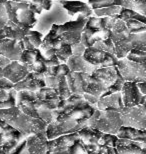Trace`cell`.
<instances>
[{
	"label": "cell",
	"instance_id": "52a82bcc",
	"mask_svg": "<svg viewBox=\"0 0 146 154\" xmlns=\"http://www.w3.org/2000/svg\"><path fill=\"white\" fill-rule=\"evenodd\" d=\"M87 17L79 14L76 18L69 20L63 24H53L51 26V30L61 38V40L66 44L73 45L80 42L81 39V32L84 27Z\"/></svg>",
	"mask_w": 146,
	"mask_h": 154
},
{
	"label": "cell",
	"instance_id": "7dc6e473",
	"mask_svg": "<svg viewBox=\"0 0 146 154\" xmlns=\"http://www.w3.org/2000/svg\"><path fill=\"white\" fill-rule=\"evenodd\" d=\"M13 83L9 81L8 79H6L5 77L0 80V89L1 90H9V89L13 88Z\"/></svg>",
	"mask_w": 146,
	"mask_h": 154
},
{
	"label": "cell",
	"instance_id": "1f68e13d",
	"mask_svg": "<svg viewBox=\"0 0 146 154\" xmlns=\"http://www.w3.org/2000/svg\"><path fill=\"white\" fill-rule=\"evenodd\" d=\"M115 18H118V19L122 20L124 22H126V21H128V20H137L146 24L145 15H142L134 10H131V9L122 8L121 11L119 12V14H117L115 16Z\"/></svg>",
	"mask_w": 146,
	"mask_h": 154
},
{
	"label": "cell",
	"instance_id": "9c48e42d",
	"mask_svg": "<svg viewBox=\"0 0 146 154\" xmlns=\"http://www.w3.org/2000/svg\"><path fill=\"white\" fill-rule=\"evenodd\" d=\"M115 56L117 59L124 58L132 49L146 51V31L140 33H130L128 36L114 42Z\"/></svg>",
	"mask_w": 146,
	"mask_h": 154
},
{
	"label": "cell",
	"instance_id": "816d5d0a",
	"mask_svg": "<svg viewBox=\"0 0 146 154\" xmlns=\"http://www.w3.org/2000/svg\"><path fill=\"white\" fill-rule=\"evenodd\" d=\"M137 86L141 93L143 95H146V82H138Z\"/></svg>",
	"mask_w": 146,
	"mask_h": 154
},
{
	"label": "cell",
	"instance_id": "5bb4252c",
	"mask_svg": "<svg viewBox=\"0 0 146 154\" xmlns=\"http://www.w3.org/2000/svg\"><path fill=\"white\" fill-rule=\"evenodd\" d=\"M121 101L125 108L143 105L146 101V95H143L139 90L137 83L125 81L120 90Z\"/></svg>",
	"mask_w": 146,
	"mask_h": 154
},
{
	"label": "cell",
	"instance_id": "7402d4cb",
	"mask_svg": "<svg viewBox=\"0 0 146 154\" xmlns=\"http://www.w3.org/2000/svg\"><path fill=\"white\" fill-rule=\"evenodd\" d=\"M2 72H3V76L6 79H8L10 82L13 83V84L21 81L29 73L25 66L22 65L19 61H15V60L11 61L7 66H5L2 69Z\"/></svg>",
	"mask_w": 146,
	"mask_h": 154
},
{
	"label": "cell",
	"instance_id": "7a4b0ae2",
	"mask_svg": "<svg viewBox=\"0 0 146 154\" xmlns=\"http://www.w3.org/2000/svg\"><path fill=\"white\" fill-rule=\"evenodd\" d=\"M97 109L89 104L82 95L71 94L67 99L60 100L56 109L52 110V121H74L86 127L88 119Z\"/></svg>",
	"mask_w": 146,
	"mask_h": 154
},
{
	"label": "cell",
	"instance_id": "30bf717a",
	"mask_svg": "<svg viewBox=\"0 0 146 154\" xmlns=\"http://www.w3.org/2000/svg\"><path fill=\"white\" fill-rule=\"evenodd\" d=\"M116 67L125 81L146 82V63H135L124 57L118 59Z\"/></svg>",
	"mask_w": 146,
	"mask_h": 154
},
{
	"label": "cell",
	"instance_id": "7c38bea8",
	"mask_svg": "<svg viewBox=\"0 0 146 154\" xmlns=\"http://www.w3.org/2000/svg\"><path fill=\"white\" fill-rule=\"evenodd\" d=\"M78 134L86 143H92L99 146H109L115 148L117 137L114 134L103 133V132L96 130V129L89 128L87 126L80 129Z\"/></svg>",
	"mask_w": 146,
	"mask_h": 154
},
{
	"label": "cell",
	"instance_id": "4dcf8cb0",
	"mask_svg": "<svg viewBox=\"0 0 146 154\" xmlns=\"http://www.w3.org/2000/svg\"><path fill=\"white\" fill-rule=\"evenodd\" d=\"M16 94L17 91L14 88H11L9 90L0 89V109L16 106Z\"/></svg>",
	"mask_w": 146,
	"mask_h": 154
},
{
	"label": "cell",
	"instance_id": "8d00e7d4",
	"mask_svg": "<svg viewBox=\"0 0 146 154\" xmlns=\"http://www.w3.org/2000/svg\"><path fill=\"white\" fill-rule=\"evenodd\" d=\"M122 7L120 6H109V7H103V8H97L93 9V14L96 17H115L117 14H119Z\"/></svg>",
	"mask_w": 146,
	"mask_h": 154
},
{
	"label": "cell",
	"instance_id": "bcb514c9",
	"mask_svg": "<svg viewBox=\"0 0 146 154\" xmlns=\"http://www.w3.org/2000/svg\"><path fill=\"white\" fill-rule=\"evenodd\" d=\"M8 21L7 13H6V9L4 4H0V29L3 28L6 22Z\"/></svg>",
	"mask_w": 146,
	"mask_h": 154
},
{
	"label": "cell",
	"instance_id": "11a10c76",
	"mask_svg": "<svg viewBox=\"0 0 146 154\" xmlns=\"http://www.w3.org/2000/svg\"><path fill=\"white\" fill-rule=\"evenodd\" d=\"M6 0H0V4H5Z\"/></svg>",
	"mask_w": 146,
	"mask_h": 154
},
{
	"label": "cell",
	"instance_id": "f1b7e54d",
	"mask_svg": "<svg viewBox=\"0 0 146 154\" xmlns=\"http://www.w3.org/2000/svg\"><path fill=\"white\" fill-rule=\"evenodd\" d=\"M43 37H44V35L39 31L34 29H29L26 32V34L23 36V38L21 39V41H22L24 49H27V50L39 49Z\"/></svg>",
	"mask_w": 146,
	"mask_h": 154
},
{
	"label": "cell",
	"instance_id": "6da1fadb",
	"mask_svg": "<svg viewBox=\"0 0 146 154\" xmlns=\"http://www.w3.org/2000/svg\"><path fill=\"white\" fill-rule=\"evenodd\" d=\"M45 154H117V152L113 147L86 143L78 132H73L46 141Z\"/></svg>",
	"mask_w": 146,
	"mask_h": 154
},
{
	"label": "cell",
	"instance_id": "603a6c76",
	"mask_svg": "<svg viewBox=\"0 0 146 154\" xmlns=\"http://www.w3.org/2000/svg\"><path fill=\"white\" fill-rule=\"evenodd\" d=\"M46 141L45 133L31 134L27 138L26 146L20 154H45Z\"/></svg>",
	"mask_w": 146,
	"mask_h": 154
},
{
	"label": "cell",
	"instance_id": "60d3db41",
	"mask_svg": "<svg viewBox=\"0 0 146 154\" xmlns=\"http://www.w3.org/2000/svg\"><path fill=\"white\" fill-rule=\"evenodd\" d=\"M125 58L135 63H146V51L132 49L127 53Z\"/></svg>",
	"mask_w": 146,
	"mask_h": 154
},
{
	"label": "cell",
	"instance_id": "8992f818",
	"mask_svg": "<svg viewBox=\"0 0 146 154\" xmlns=\"http://www.w3.org/2000/svg\"><path fill=\"white\" fill-rule=\"evenodd\" d=\"M4 6L9 21L22 28H35L37 15L30 9L28 3H19L8 0L5 2Z\"/></svg>",
	"mask_w": 146,
	"mask_h": 154
},
{
	"label": "cell",
	"instance_id": "2e32d148",
	"mask_svg": "<svg viewBox=\"0 0 146 154\" xmlns=\"http://www.w3.org/2000/svg\"><path fill=\"white\" fill-rule=\"evenodd\" d=\"M19 62L26 67L28 72H36L44 74L46 71V65L44 63V57L42 56L39 49L23 50L19 58Z\"/></svg>",
	"mask_w": 146,
	"mask_h": 154
},
{
	"label": "cell",
	"instance_id": "ba28073f",
	"mask_svg": "<svg viewBox=\"0 0 146 154\" xmlns=\"http://www.w3.org/2000/svg\"><path fill=\"white\" fill-rule=\"evenodd\" d=\"M69 20H72V18L61 7L57 0H54L50 10L46 11V13L42 14L40 18H37V24L34 29L44 35L45 33L47 34L53 24L60 25Z\"/></svg>",
	"mask_w": 146,
	"mask_h": 154
},
{
	"label": "cell",
	"instance_id": "f5cc1de1",
	"mask_svg": "<svg viewBox=\"0 0 146 154\" xmlns=\"http://www.w3.org/2000/svg\"><path fill=\"white\" fill-rule=\"evenodd\" d=\"M12 1H14V2H19V3H28V4H29L30 0H12Z\"/></svg>",
	"mask_w": 146,
	"mask_h": 154
},
{
	"label": "cell",
	"instance_id": "836d02e7",
	"mask_svg": "<svg viewBox=\"0 0 146 154\" xmlns=\"http://www.w3.org/2000/svg\"><path fill=\"white\" fill-rule=\"evenodd\" d=\"M109 20V17L104 16V17H96V16H90L87 17L85 25L90 29L93 30H102V29H107V22Z\"/></svg>",
	"mask_w": 146,
	"mask_h": 154
},
{
	"label": "cell",
	"instance_id": "e575fe53",
	"mask_svg": "<svg viewBox=\"0 0 146 154\" xmlns=\"http://www.w3.org/2000/svg\"><path fill=\"white\" fill-rule=\"evenodd\" d=\"M16 106L22 111L24 114L28 115L33 118H39L37 111L34 107V102L29 100H19L16 101Z\"/></svg>",
	"mask_w": 146,
	"mask_h": 154
},
{
	"label": "cell",
	"instance_id": "9f6ffc18",
	"mask_svg": "<svg viewBox=\"0 0 146 154\" xmlns=\"http://www.w3.org/2000/svg\"><path fill=\"white\" fill-rule=\"evenodd\" d=\"M6 1H8V0H6Z\"/></svg>",
	"mask_w": 146,
	"mask_h": 154
},
{
	"label": "cell",
	"instance_id": "cb8c5ba5",
	"mask_svg": "<svg viewBox=\"0 0 146 154\" xmlns=\"http://www.w3.org/2000/svg\"><path fill=\"white\" fill-rule=\"evenodd\" d=\"M91 75L98 80H100L107 88L117 79L118 75H119V71H118V68L116 66L98 67L91 73Z\"/></svg>",
	"mask_w": 146,
	"mask_h": 154
},
{
	"label": "cell",
	"instance_id": "d6a6232c",
	"mask_svg": "<svg viewBox=\"0 0 146 154\" xmlns=\"http://www.w3.org/2000/svg\"><path fill=\"white\" fill-rule=\"evenodd\" d=\"M53 5V0H30L29 7L36 15H41L43 11H49Z\"/></svg>",
	"mask_w": 146,
	"mask_h": 154
},
{
	"label": "cell",
	"instance_id": "681fc988",
	"mask_svg": "<svg viewBox=\"0 0 146 154\" xmlns=\"http://www.w3.org/2000/svg\"><path fill=\"white\" fill-rule=\"evenodd\" d=\"M82 96H83V98L85 99V101H87V102H88L89 104H91V105H93V106H95V107H96V103H97V101H98V97L93 96V95H90V94H88V93L82 94Z\"/></svg>",
	"mask_w": 146,
	"mask_h": 154
},
{
	"label": "cell",
	"instance_id": "d590c367",
	"mask_svg": "<svg viewBox=\"0 0 146 154\" xmlns=\"http://www.w3.org/2000/svg\"><path fill=\"white\" fill-rule=\"evenodd\" d=\"M57 77H58V84H57L56 91H57L59 99L60 100L67 99L72 93L70 92L69 87H68L66 76H57Z\"/></svg>",
	"mask_w": 146,
	"mask_h": 154
},
{
	"label": "cell",
	"instance_id": "e0dca14e",
	"mask_svg": "<svg viewBox=\"0 0 146 154\" xmlns=\"http://www.w3.org/2000/svg\"><path fill=\"white\" fill-rule=\"evenodd\" d=\"M82 128V126L79 125L78 123L70 121V120H66V121H51L46 126V139L51 140L58 136H61V135L78 132Z\"/></svg>",
	"mask_w": 146,
	"mask_h": 154
},
{
	"label": "cell",
	"instance_id": "ac0fdd59",
	"mask_svg": "<svg viewBox=\"0 0 146 154\" xmlns=\"http://www.w3.org/2000/svg\"><path fill=\"white\" fill-rule=\"evenodd\" d=\"M57 1L72 19H74V16L79 14L85 17L94 15L91 7L84 1H75V0H57Z\"/></svg>",
	"mask_w": 146,
	"mask_h": 154
},
{
	"label": "cell",
	"instance_id": "6f0895ef",
	"mask_svg": "<svg viewBox=\"0 0 146 154\" xmlns=\"http://www.w3.org/2000/svg\"><path fill=\"white\" fill-rule=\"evenodd\" d=\"M0 55H1V54H0Z\"/></svg>",
	"mask_w": 146,
	"mask_h": 154
},
{
	"label": "cell",
	"instance_id": "f6af8a7d",
	"mask_svg": "<svg viewBox=\"0 0 146 154\" xmlns=\"http://www.w3.org/2000/svg\"><path fill=\"white\" fill-rule=\"evenodd\" d=\"M85 46L82 44L81 42H78L76 44L71 45V50H72V55H78V56H82V54L85 51Z\"/></svg>",
	"mask_w": 146,
	"mask_h": 154
},
{
	"label": "cell",
	"instance_id": "83f0119b",
	"mask_svg": "<svg viewBox=\"0 0 146 154\" xmlns=\"http://www.w3.org/2000/svg\"><path fill=\"white\" fill-rule=\"evenodd\" d=\"M117 138H123L137 142L146 143V130L129 127V126H121L115 134Z\"/></svg>",
	"mask_w": 146,
	"mask_h": 154
},
{
	"label": "cell",
	"instance_id": "ee69618b",
	"mask_svg": "<svg viewBox=\"0 0 146 154\" xmlns=\"http://www.w3.org/2000/svg\"><path fill=\"white\" fill-rule=\"evenodd\" d=\"M44 82H45V86L53 89L57 88V84H58V77L57 76H45L44 77Z\"/></svg>",
	"mask_w": 146,
	"mask_h": 154
},
{
	"label": "cell",
	"instance_id": "ffe728a7",
	"mask_svg": "<svg viewBox=\"0 0 146 154\" xmlns=\"http://www.w3.org/2000/svg\"><path fill=\"white\" fill-rule=\"evenodd\" d=\"M44 74L41 73H36V72H29L26 75L24 79L21 81L15 83L13 85V88L18 91L21 90H28V91H34L36 92L38 89L44 87L45 82H44Z\"/></svg>",
	"mask_w": 146,
	"mask_h": 154
},
{
	"label": "cell",
	"instance_id": "5b68a950",
	"mask_svg": "<svg viewBox=\"0 0 146 154\" xmlns=\"http://www.w3.org/2000/svg\"><path fill=\"white\" fill-rule=\"evenodd\" d=\"M87 127L96 129L103 133L114 134L122 126L120 111L111 109H96L87 121Z\"/></svg>",
	"mask_w": 146,
	"mask_h": 154
},
{
	"label": "cell",
	"instance_id": "484cf974",
	"mask_svg": "<svg viewBox=\"0 0 146 154\" xmlns=\"http://www.w3.org/2000/svg\"><path fill=\"white\" fill-rule=\"evenodd\" d=\"M28 30V28H22V27L18 26L8 20L5 25L3 26V28L0 29V40L7 38L20 41Z\"/></svg>",
	"mask_w": 146,
	"mask_h": 154
},
{
	"label": "cell",
	"instance_id": "9a60e30c",
	"mask_svg": "<svg viewBox=\"0 0 146 154\" xmlns=\"http://www.w3.org/2000/svg\"><path fill=\"white\" fill-rule=\"evenodd\" d=\"M82 57L87 61L89 64L94 65L96 67H109L116 66L118 59L112 53H108L98 49L92 47H88L85 49Z\"/></svg>",
	"mask_w": 146,
	"mask_h": 154
},
{
	"label": "cell",
	"instance_id": "ab89813d",
	"mask_svg": "<svg viewBox=\"0 0 146 154\" xmlns=\"http://www.w3.org/2000/svg\"><path fill=\"white\" fill-rule=\"evenodd\" d=\"M124 82H125V80L123 79V77L121 76V74L119 73V75H118L117 79L114 81V83H112L110 86H108V87L105 89V91L102 93V95L100 97H103V96H107V95H110V94H113V93H117V92H120L121 88H122V86L124 84Z\"/></svg>",
	"mask_w": 146,
	"mask_h": 154
},
{
	"label": "cell",
	"instance_id": "44dd1931",
	"mask_svg": "<svg viewBox=\"0 0 146 154\" xmlns=\"http://www.w3.org/2000/svg\"><path fill=\"white\" fill-rule=\"evenodd\" d=\"M115 150L117 154H146V143L117 138Z\"/></svg>",
	"mask_w": 146,
	"mask_h": 154
},
{
	"label": "cell",
	"instance_id": "8fae6325",
	"mask_svg": "<svg viewBox=\"0 0 146 154\" xmlns=\"http://www.w3.org/2000/svg\"><path fill=\"white\" fill-rule=\"evenodd\" d=\"M123 126L146 130V107L145 104L120 110Z\"/></svg>",
	"mask_w": 146,
	"mask_h": 154
},
{
	"label": "cell",
	"instance_id": "d6986e66",
	"mask_svg": "<svg viewBox=\"0 0 146 154\" xmlns=\"http://www.w3.org/2000/svg\"><path fill=\"white\" fill-rule=\"evenodd\" d=\"M24 46L22 41H17V40H12L4 38L0 40V54L2 56L8 58L11 61H19V58L22 54Z\"/></svg>",
	"mask_w": 146,
	"mask_h": 154
},
{
	"label": "cell",
	"instance_id": "f546056e",
	"mask_svg": "<svg viewBox=\"0 0 146 154\" xmlns=\"http://www.w3.org/2000/svg\"><path fill=\"white\" fill-rule=\"evenodd\" d=\"M106 86L102 83L100 80L93 77L91 74L86 75V88H85V93H88L90 95L96 97H100L102 93L105 91Z\"/></svg>",
	"mask_w": 146,
	"mask_h": 154
},
{
	"label": "cell",
	"instance_id": "4fadbf2b",
	"mask_svg": "<svg viewBox=\"0 0 146 154\" xmlns=\"http://www.w3.org/2000/svg\"><path fill=\"white\" fill-rule=\"evenodd\" d=\"M87 4L91 9L109 7V6H120L122 8L131 9L142 15L146 13V2L138 0H87Z\"/></svg>",
	"mask_w": 146,
	"mask_h": 154
},
{
	"label": "cell",
	"instance_id": "74e56055",
	"mask_svg": "<svg viewBox=\"0 0 146 154\" xmlns=\"http://www.w3.org/2000/svg\"><path fill=\"white\" fill-rule=\"evenodd\" d=\"M36 96L38 100H51L59 98L56 89L47 87V86H44V87L38 89L36 91Z\"/></svg>",
	"mask_w": 146,
	"mask_h": 154
},
{
	"label": "cell",
	"instance_id": "4316f807",
	"mask_svg": "<svg viewBox=\"0 0 146 154\" xmlns=\"http://www.w3.org/2000/svg\"><path fill=\"white\" fill-rule=\"evenodd\" d=\"M96 108L99 110L111 109V110L120 111L123 108L120 92L107 95V96L99 97L97 103H96Z\"/></svg>",
	"mask_w": 146,
	"mask_h": 154
},
{
	"label": "cell",
	"instance_id": "f907efd6",
	"mask_svg": "<svg viewBox=\"0 0 146 154\" xmlns=\"http://www.w3.org/2000/svg\"><path fill=\"white\" fill-rule=\"evenodd\" d=\"M11 62V60H9L8 58H6L2 55H0V68H4L5 66H7L9 63Z\"/></svg>",
	"mask_w": 146,
	"mask_h": 154
},
{
	"label": "cell",
	"instance_id": "db71d44e",
	"mask_svg": "<svg viewBox=\"0 0 146 154\" xmlns=\"http://www.w3.org/2000/svg\"><path fill=\"white\" fill-rule=\"evenodd\" d=\"M3 72H2V68H0V80H1L2 78H3Z\"/></svg>",
	"mask_w": 146,
	"mask_h": 154
},
{
	"label": "cell",
	"instance_id": "f35d334b",
	"mask_svg": "<svg viewBox=\"0 0 146 154\" xmlns=\"http://www.w3.org/2000/svg\"><path fill=\"white\" fill-rule=\"evenodd\" d=\"M55 55L58 58L59 62L60 63H66L71 55H72V50H71V45L63 43L60 47L56 49L55 51Z\"/></svg>",
	"mask_w": 146,
	"mask_h": 154
},
{
	"label": "cell",
	"instance_id": "b9f144b4",
	"mask_svg": "<svg viewBox=\"0 0 146 154\" xmlns=\"http://www.w3.org/2000/svg\"><path fill=\"white\" fill-rule=\"evenodd\" d=\"M93 47L98 49V50L108 52V53L115 54V49H114V44L111 38H107L105 40H101V41H96L93 44Z\"/></svg>",
	"mask_w": 146,
	"mask_h": 154
},
{
	"label": "cell",
	"instance_id": "c3c4849f",
	"mask_svg": "<svg viewBox=\"0 0 146 154\" xmlns=\"http://www.w3.org/2000/svg\"><path fill=\"white\" fill-rule=\"evenodd\" d=\"M44 63H45L46 67L56 66V65H59V64H60V62H59V60H58V58L56 57V55H54V56L48 58V59H44Z\"/></svg>",
	"mask_w": 146,
	"mask_h": 154
},
{
	"label": "cell",
	"instance_id": "d4e9b609",
	"mask_svg": "<svg viewBox=\"0 0 146 154\" xmlns=\"http://www.w3.org/2000/svg\"><path fill=\"white\" fill-rule=\"evenodd\" d=\"M66 65L69 68L70 72H84L88 74H91L96 68H98L89 64L82 56H78V55H71L66 61Z\"/></svg>",
	"mask_w": 146,
	"mask_h": 154
},
{
	"label": "cell",
	"instance_id": "7bdbcfd3",
	"mask_svg": "<svg viewBox=\"0 0 146 154\" xmlns=\"http://www.w3.org/2000/svg\"><path fill=\"white\" fill-rule=\"evenodd\" d=\"M125 25L130 33H140L146 31V24L137 20H128L125 22Z\"/></svg>",
	"mask_w": 146,
	"mask_h": 154
},
{
	"label": "cell",
	"instance_id": "277c9868",
	"mask_svg": "<svg viewBox=\"0 0 146 154\" xmlns=\"http://www.w3.org/2000/svg\"><path fill=\"white\" fill-rule=\"evenodd\" d=\"M28 136L0 119V154H20L26 146Z\"/></svg>",
	"mask_w": 146,
	"mask_h": 154
},
{
	"label": "cell",
	"instance_id": "3957f363",
	"mask_svg": "<svg viewBox=\"0 0 146 154\" xmlns=\"http://www.w3.org/2000/svg\"><path fill=\"white\" fill-rule=\"evenodd\" d=\"M0 119L4 120L26 136H30L31 134L45 133L47 126L43 120L24 114L17 106L0 109Z\"/></svg>",
	"mask_w": 146,
	"mask_h": 154
}]
</instances>
